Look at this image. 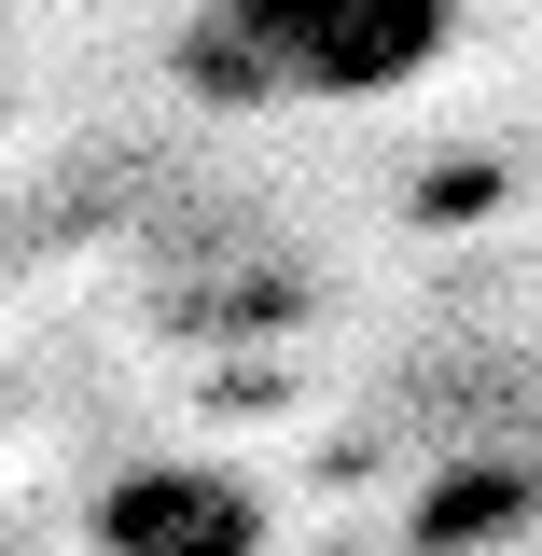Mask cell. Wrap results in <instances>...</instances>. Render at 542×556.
Segmentation results:
<instances>
[{
    "instance_id": "cell-1",
    "label": "cell",
    "mask_w": 542,
    "mask_h": 556,
    "mask_svg": "<svg viewBox=\"0 0 542 556\" xmlns=\"http://www.w3.org/2000/svg\"><path fill=\"white\" fill-rule=\"evenodd\" d=\"M445 42H459L445 0H196L181 84L209 112H362L431 84Z\"/></svg>"
},
{
    "instance_id": "cell-2",
    "label": "cell",
    "mask_w": 542,
    "mask_h": 556,
    "mask_svg": "<svg viewBox=\"0 0 542 556\" xmlns=\"http://www.w3.org/2000/svg\"><path fill=\"white\" fill-rule=\"evenodd\" d=\"M98 556H265V501L209 459H139L98 486Z\"/></svg>"
}]
</instances>
